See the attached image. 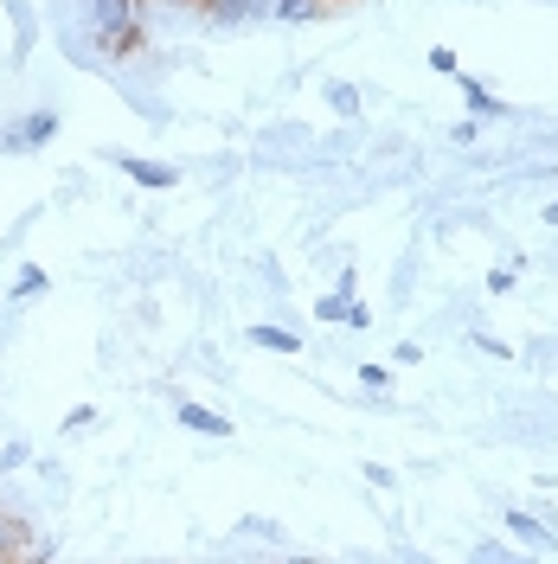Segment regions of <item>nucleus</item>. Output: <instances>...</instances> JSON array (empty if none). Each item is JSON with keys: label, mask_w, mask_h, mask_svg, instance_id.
Instances as JSON below:
<instances>
[{"label": "nucleus", "mask_w": 558, "mask_h": 564, "mask_svg": "<svg viewBox=\"0 0 558 564\" xmlns=\"http://www.w3.org/2000/svg\"><path fill=\"white\" fill-rule=\"evenodd\" d=\"M212 20H225V26H245V20H264L270 13V0H200Z\"/></svg>", "instance_id": "obj_1"}, {"label": "nucleus", "mask_w": 558, "mask_h": 564, "mask_svg": "<svg viewBox=\"0 0 558 564\" xmlns=\"http://www.w3.org/2000/svg\"><path fill=\"white\" fill-rule=\"evenodd\" d=\"M26 545H33V532H26V520H13V513H0V558H26Z\"/></svg>", "instance_id": "obj_2"}, {"label": "nucleus", "mask_w": 558, "mask_h": 564, "mask_svg": "<svg viewBox=\"0 0 558 564\" xmlns=\"http://www.w3.org/2000/svg\"><path fill=\"white\" fill-rule=\"evenodd\" d=\"M122 174L136 180V186H154V193H161V186H174V167H161V161H122Z\"/></svg>", "instance_id": "obj_3"}, {"label": "nucleus", "mask_w": 558, "mask_h": 564, "mask_svg": "<svg viewBox=\"0 0 558 564\" xmlns=\"http://www.w3.org/2000/svg\"><path fill=\"white\" fill-rule=\"evenodd\" d=\"M180 423H186V430H206V436H232V423L212 417V411H200V404H186V411H180Z\"/></svg>", "instance_id": "obj_4"}, {"label": "nucleus", "mask_w": 558, "mask_h": 564, "mask_svg": "<svg viewBox=\"0 0 558 564\" xmlns=\"http://www.w3.org/2000/svg\"><path fill=\"white\" fill-rule=\"evenodd\" d=\"M250 340H257L264 352H296V347H302V340H296V334H282V327H250Z\"/></svg>", "instance_id": "obj_5"}, {"label": "nucleus", "mask_w": 558, "mask_h": 564, "mask_svg": "<svg viewBox=\"0 0 558 564\" xmlns=\"http://www.w3.org/2000/svg\"><path fill=\"white\" fill-rule=\"evenodd\" d=\"M277 13H282V20H314V13H321V0H277Z\"/></svg>", "instance_id": "obj_6"}, {"label": "nucleus", "mask_w": 558, "mask_h": 564, "mask_svg": "<svg viewBox=\"0 0 558 564\" xmlns=\"http://www.w3.org/2000/svg\"><path fill=\"white\" fill-rule=\"evenodd\" d=\"M39 289H45V270H20V289L13 295H39Z\"/></svg>", "instance_id": "obj_7"}]
</instances>
